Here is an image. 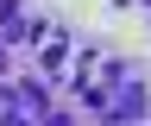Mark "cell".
Here are the masks:
<instances>
[{
  "label": "cell",
  "mask_w": 151,
  "mask_h": 126,
  "mask_svg": "<svg viewBox=\"0 0 151 126\" xmlns=\"http://www.w3.org/2000/svg\"><path fill=\"white\" fill-rule=\"evenodd\" d=\"M38 69L57 76V82L69 76V32L63 25H44V38H38Z\"/></svg>",
  "instance_id": "obj_1"
},
{
  "label": "cell",
  "mask_w": 151,
  "mask_h": 126,
  "mask_svg": "<svg viewBox=\"0 0 151 126\" xmlns=\"http://www.w3.org/2000/svg\"><path fill=\"white\" fill-rule=\"evenodd\" d=\"M38 126H76V114H38Z\"/></svg>",
  "instance_id": "obj_3"
},
{
  "label": "cell",
  "mask_w": 151,
  "mask_h": 126,
  "mask_svg": "<svg viewBox=\"0 0 151 126\" xmlns=\"http://www.w3.org/2000/svg\"><path fill=\"white\" fill-rule=\"evenodd\" d=\"M0 126H38V114H25V107L6 101V107H0Z\"/></svg>",
  "instance_id": "obj_2"
}]
</instances>
